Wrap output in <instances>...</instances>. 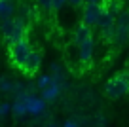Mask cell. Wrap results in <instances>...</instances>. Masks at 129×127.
<instances>
[{
	"label": "cell",
	"instance_id": "1",
	"mask_svg": "<svg viewBox=\"0 0 129 127\" xmlns=\"http://www.w3.org/2000/svg\"><path fill=\"white\" fill-rule=\"evenodd\" d=\"M0 34L8 40L10 44L17 42L21 38H27V23H23L19 17L2 19L0 21Z\"/></svg>",
	"mask_w": 129,
	"mask_h": 127
},
{
	"label": "cell",
	"instance_id": "20",
	"mask_svg": "<svg viewBox=\"0 0 129 127\" xmlns=\"http://www.w3.org/2000/svg\"><path fill=\"white\" fill-rule=\"evenodd\" d=\"M67 4H69V6H74V8H82V6H84V2H82V0H67Z\"/></svg>",
	"mask_w": 129,
	"mask_h": 127
},
{
	"label": "cell",
	"instance_id": "12",
	"mask_svg": "<svg viewBox=\"0 0 129 127\" xmlns=\"http://www.w3.org/2000/svg\"><path fill=\"white\" fill-rule=\"evenodd\" d=\"M129 42V27H121V25H116V30H114V38H112V44L116 48L127 44Z\"/></svg>",
	"mask_w": 129,
	"mask_h": 127
},
{
	"label": "cell",
	"instance_id": "3",
	"mask_svg": "<svg viewBox=\"0 0 129 127\" xmlns=\"http://www.w3.org/2000/svg\"><path fill=\"white\" fill-rule=\"evenodd\" d=\"M30 51H32V46H30V42H28L27 38H21V40H17V42H12L10 48H8L10 61H12L17 68H21L25 65V61H27V57L30 55Z\"/></svg>",
	"mask_w": 129,
	"mask_h": 127
},
{
	"label": "cell",
	"instance_id": "4",
	"mask_svg": "<svg viewBox=\"0 0 129 127\" xmlns=\"http://www.w3.org/2000/svg\"><path fill=\"white\" fill-rule=\"evenodd\" d=\"M103 13H105V2L103 4H84L82 6V23L93 28L97 27Z\"/></svg>",
	"mask_w": 129,
	"mask_h": 127
},
{
	"label": "cell",
	"instance_id": "2",
	"mask_svg": "<svg viewBox=\"0 0 129 127\" xmlns=\"http://www.w3.org/2000/svg\"><path fill=\"white\" fill-rule=\"evenodd\" d=\"M127 93H129V70L112 76L105 85V95L108 99H120Z\"/></svg>",
	"mask_w": 129,
	"mask_h": 127
},
{
	"label": "cell",
	"instance_id": "22",
	"mask_svg": "<svg viewBox=\"0 0 129 127\" xmlns=\"http://www.w3.org/2000/svg\"><path fill=\"white\" fill-rule=\"evenodd\" d=\"M63 127H78V123H76V121H67Z\"/></svg>",
	"mask_w": 129,
	"mask_h": 127
},
{
	"label": "cell",
	"instance_id": "14",
	"mask_svg": "<svg viewBox=\"0 0 129 127\" xmlns=\"http://www.w3.org/2000/svg\"><path fill=\"white\" fill-rule=\"evenodd\" d=\"M15 13H17V17H19L23 23H28V21H30V17H32V10H30V6H19Z\"/></svg>",
	"mask_w": 129,
	"mask_h": 127
},
{
	"label": "cell",
	"instance_id": "18",
	"mask_svg": "<svg viewBox=\"0 0 129 127\" xmlns=\"http://www.w3.org/2000/svg\"><path fill=\"white\" fill-rule=\"evenodd\" d=\"M38 8L44 10V12H51V0H36Z\"/></svg>",
	"mask_w": 129,
	"mask_h": 127
},
{
	"label": "cell",
	"instance_id": "9",
	"mask_svg": "<svg viewBox=\"0 0 129 127\" xmlns=\"http://www.w3.org/2000/svg\"><path fill=\"white\" fill-rule=\"evenodd\" d=\"M89 38H93V28L80 21V23L74 27V34H72L74 44H82V42H85V40H89Z\"/></svg>",
	"mask_w": 129,
	"mask_h": 127
},
{
	"label": "cell",
	"instance_id": "15",
	"mask_svg": "<svg viewBox=\"0 0 129 127\" xmlns=\"http://www.w3.org/2000/svg\"><path fill=\"white\" fill-rule=\"evenodd\" d=\"M49 82H51V76H49V74H42V76H38V78H36V87L38 89H44V87H48V85H49Z\"/></svg>",
	"mask_w": 129,
	"mask_h": 127
},
{
	"label": "cell",
	"instance_id": "11",
	"mask_svg": "<svg viewBox=\"0 0 129 127\" xmlns=\"http://www.w3.org/2000/svg\"><path fill=\"white\" fill-rule=\"evenodd\" d=\"M15 12H17L15 0H0V21L15 17Z\"/></svg>",
	"mask_w": 129,
	"mask_h": 127
},
{
	"label": "cell",
	"instance_id": "6",
	"mask_svg": "<svg viewBox=\"0 0 129 127\" xmlns=\"http://www.w3.org/2000/svg\"><path fill=\"white\" fill-rule=\"evenodd\" d=\"M40 65H42V53L38 51V49L32 48L30 55L27 57V61H25V65L21 67V70H23L27 76H32V74H36V72H38Z\"/></svg>",
	"mask_w": 129,
	"mask_h": 127
},
{
	"label": "cell",
	"instance_id": "13",
	"mask_svg": "<svg viewBox=\"0 0 129 127\" xmlns=\"http://www.w3.org/2000/svg\"><path fill=\"white\" fill-rule=\"evenodd\" d=\"M105 12H110L112 15H118L121 12V2L120 0H105Z\"/></svg>",
	"mask_w": 129,
	"mask_h": 127
},
{
	"label": "cell",
	"instance_id": "5",
	"mask_svg": "<svg viewBox=\"0 0 129 127\" xmlns=\"http://www.w3.org/2000/svg\"><path fill=\"white\" fill-rule=\"evenodd\" d=\"M78 46V61H80L82 67H91V61H93V55H95V42L93 38L85 40L82 44H76Z\"/></svg>",
	"mask_w": 129,
	"mask_h": 127
},
{
	"label": "cell",
	"instance_id": "17",
	"mask_svg": "<svg viewBox=\"0 0 129 127\" xmlns=\"http://www.w3.org/2000/svg\"><path fill=\"white\" fill-rule=\"evenodd\" d=\"M64 6H67V0H51V12L53 13H59Z\"/></svg>",
	"mask_w": 129,
	"mask_h": 127
},
{
	"label": "cell",
	"instance_id": "8",
	"mask_svg": "<svg viewBox=\"0 0 129 127\" xmlns=\"http://www.w3.org/2000/svg\"><path fill=\"white\" fill-rule=\"evenodd\" d=\"M63 85L64 83H59V82H49L48 87L42 89V99L46 101V103H53V101H57V97L61 95V91H63Z\"/></svg>",
	"mask_w": 129,
	"mask_h": 127
},
{
	"label": "cell",
	"instance_id": "7",
	"mask_svg": "<svg viewBox=\"0 0 129 127\" xmlns=\"http://www.w3.org/2000/svg\"><path fill=\"white\" fill-rule=\"evenodd\" d=\"M44 110H46V101L42 97H36L30 93L27 97V112L30 116H40V114H44Z\"/></svg>",
	"mask_w": 129,
	"mask_h": 127
},
{
	"label": "cell",
	"instance_id": "19",
	"mask_svg": "<svg viewBox=\"0 0 129 127\" xmlns=\"http://www.w3.org/2000/svg\"><path fill=\"white\" fill-rule=\"evenodd\" d=\"M12 110V106H10L8 103H4V104H0V116H6L8 112Z\"/></svg>",
	"mask_w": 129,
	"mask_h": 127
},
{
	"label": "cell",
	"instance_id": "10",
	"mask_svg": "<svg viewBox=\"0 0 129 127\" xmlns=\"http://www.w3.org/2000/svg\"><path fill=\"white\" fill-rule=\"evenodd\" d=\"M30 95V93H21V95H17V99H15V103L12 104V110H13V114L17 116V118H23V116H27L28 112H27V97Z\"/></svg>",
	"mask_w": 129,
	"mask_h": 127
},
{
	"label": "cell",
	"instance_id": "16",
	"mask_svg": "<svg viewBox=\"0 0 129 127\" xmlns=\"http://www.w3.org/2000/svg\"><path fill=\"white\" fill-rule=\"evenodd\" d=\"M0 89L6 93H12L13 91V82H10L8 78H0Z\"/></svg>",
	"mask_w": 129,
	"mask_h": 127
},
{
	"label": "cell",
	"instance_id": "21",
	"mask_svg": "<svg viewBox=\"0 0 129 127\" xmlns=\"http://www.w3.org/2000/svg\"><path fill=\"white\" fill-rule=\"evenodd\" d=\"M84 4H103L105 0H82Z\"/></svg>",
	"mask_w": 129,
	"mask_h": 127
}]
</instances>
